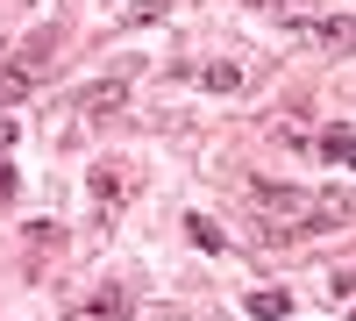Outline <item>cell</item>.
I'll return each mask as SVG.
<instances>
[{
	"instance_id": "obj_15",
	"label": "cell",
	"mask_w": 356,
	"mask_h": 321,
	"mask_svg": "<svg viewBox=\"0 0 356 321\" xmlns=\"http://www.w3.org/2000/svg\"><path fill=\"white\" fill-rule=\"evenodd\" d=\"M257 8H292V0H257Z\"/></svg>"
},
{
	"instance_id": "obj_4",
	"label": "cell",
	"mask_w": 356,
	"mask_h": 321,
	"mask_svg": "<svg viewBox=\"0 0 356 321\" xmlns=\"http://www.w3.org/2000/svg\"><path fill=\"white\" fill-rule=\"evenodd\" d=\"M122 314H129V293H122L114 279L100 285L93 300H65V321H122Z\"/></svg>"
},
{
	"instance_id": "obj_10",
	"label": "cell",
	"mask_w": 356,
	"mask_h": 321,
	"mask_svg": "<svg viewBox=\"0 0 356 321\" xmlns=\"http://www.w3.org/2000/svg\"><path fill=\"white\" fill-rule=\"evenodd\" d=\"M186 236L200 243V250H221L228 236H221V221H207V214H186Z\"/></svg>"
},
{
	"instance_id": "obj_13",
	"label": "cell",
	"mask_w": 356,
	"mask_h": 321,
	"mask_svg": "<svg viewBox=\"0 0 356 321\" xmlns=\"http://www.w3.org/2000/svg\"><path fill=\"white\" fill-rule=\"evenodd\" d=\"M164 8H171V0H136V8H129V15H122V29H143V22H157V15H164Z\"/></svg>"
},
{
	"instance_id": "obj_11",
	"label": "cell",
	"mask_w": 356,
	"mask_h": 321,
	"mask_svg": "<svg viewBox=\"0 0 356 321\" xmlns=\"http://www.w3.org/2000/svg\"><path fill=\"white\" fill-rule=\"evenodd\" d=\"M29 93H36V86H29L15 65H0V107H15V100H29Z\"/></svg>"
},
{
	"instance_id": "obj_2",
	"label": "cell",
	"mask_w": 356,
	"mask_h": 321,
	"mask_svg": "<svg viewBox=\"0 0 356 321\" xmlns=\"http://www.w3.org/2000/svg\"><path fill=\"white\" fill-rule=\"evenodd\" d=\"M8 65H15V72H22L29 86H43V79L57 72V29H36V36H29V43H22V50L8 57Z\"/></svg>"
},
{
	"instance_id": "obj_12",
	"label": "cell",
	"mask_w": 356,
	"mask_h": 321,
	"mask_svg": "<svg viewBox=\"0 0 356 321\" xmlns=\"http://www.w3.org/2000/svg\"><path fill=\"white\" fill-rule=\"evenodd\" d=\"M200 79H207V86H214V93H235V86H243V65H207Z\"/></svg>"
},
{
	"instance_id": "obj_6",
	"label": "cell",
	"mask_w": 356,
	"mask_h": 321,
	"mask_svg": "<svg viewBox=\"0 0 356 321\" xmlns=\"http://www.w3.org/2000/svg\"><path fill=\"white\" fill-rule=\"evenodd\" d=\"M349 193H314V214H307V228H349Z\"/></svg>"
},
{
	"instance_id": "obj_5",
	"label": "cell",
	"mask_w": 356,
	"mask_h": 321,
	"mask_svg": "<svg viewBox=\"0 0 356 321\" xmlns=\"http://www.w3.org/2000/svg\"><path fill=\"white\" fill-rule=\"evenodd\" d=\"M122 100H129V86H122V79H100V86H86V93H79V107H86V122H100V114H114Z\"/></svg>"
},
{
	"instance_id": "obj_14",
	"label": "cell",
	"mask_w": 356,
	"mask_h": 321,
	"mask_svg": "<svg viewBox=\"0 0 356 321\" xmlns=\"http://www.w3.org/2000/svg\"><path fill=\"white\" fill-rule=\"evenodd\" d=\"M8 193H15V171H8V164H0V200H8Z\"/></svg>"
},
{
	"instance_id": "obj_3",
	"label": "cell",
	"mask_w": 356,
	"mask_h": 321,
	"mask_svg": "<svg viewBox=\"0 0 356 321\" xmlns=\"http://www.w3.org/2000/svg\"><path fill=\"white\" fill-rule=\"evenodd\" d=\"M292 36H307V43H321V50H342V57H356V15H328V22H292Z\"/></svg>"
},
{
	"instance_id": "obj_8",
	"label": "cell",
	"mask_w": 356,
	"mask_h": 321,
	"mask_svg": "<svg viewBox=\"0 0 356 321\" xmlns=\"http://www.w3.org/2000/svg\"><path fill=\"white\" fill-rule=\"evenodd\" d=\"M50 250H65V228H29V279H43Z\"/></svg>"
},
{
	"instance_id": "obj_1",
	"label": "cell",
	"mask_w": 356,
	"mask_h": 321,
	"mask_svg": "<svg viewBox=\"0 0 356 321\" xmlns=\"http://www.w3.org/2000/svg\"><path fill=\"white\" fill-rule=\"evenodd\" d=\"M250 208H257V214H271V221L307 228V214H314V193H300V186H278V179H257V186H250Z\"/></svg>"
},
{
	"instance_id": "obj_9",
	"label": "cell",
	"mask_w": 356,
	"mask_h": 321,
	"mask_svg": "<svg viewBox=\"0 0 356 321\" xmlns=\"http://www.w3.org/2000/svg\"><path fill=\"white\" fill-rule=\"evenodd\" d=\"M250 314H257V321H285V314H292V293H278V285H257V293H250Z\"/></svg>"
},
{
	"instance_id": "obj_7",
	"label": "cell",
	"mask_w": 356,
	"mask_h": 321,
	"mask_svg": "<svg viewBox=\"0 0 356 321\" xmlns=\"http://www.w3.org/2000/svg\"><path fill=\"white\" fill-rule=\"evenodd\" d=\"M321 157L342 164V171H356V129H321Z\"/></svg>"
}]
</instances>
